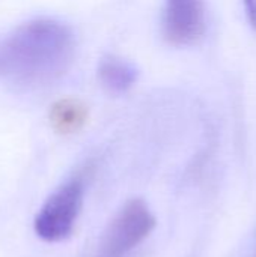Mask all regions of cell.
Here are the masks:
<instances>
[{"instance_id": "8992f818", "label": "cell", "mask_w": 256, "mask_h": 257, "mask_svg": "<svg viewBox=\"0 0 256 257\" xmlns=\"http://www.w3.org/2000/svg\"><path fill=\"white\" fill-rule=\"evenodd\" d=\"M98 78L103 87L112 93H124L137 80V69L118 56H107L98 65Z\"/></svg>"}, {"instance_id": "ba28073f", "label": "cell", "mask_w": 256, "mask_h": 257, "mask_svg": "<svg viewBox=\"0 0 256 257\" xmlns=\"http://www.w3.org/2000/svg\"><path fill=\"white\" fill-rule=\"evenodd\" d=\"M255 257H256V253H255Z\"/></svg>"}, {"instance_id": "3957f363", "label": "cell", "mask_w": 256, "mask_h": 257, "mask_svg": "<svg viewBox=\"0 0 256 257\" xmlns=\"http://www.w3.org/2000/svg\"><path fill=\"white\" fill-rule=\"evenodd\" d=\"M154 227L155 218L143 200L127 202L104 232L98 257H124L146 239Z\"/></svg>"}, {"instance_id": "5b68a950", "label": "cell", "mask_w": 256, "mask_h": 257, "mask_svg": "<svg viewBox=\"0 0 256 257\" xmlns=\"http://www.w3.org/2000/svg\"><path fill=\"white\" fill-rule=\"evenodd\" d=\"M50 123L59 134L68 136L80 131L89 117L86 104L77 98H62L50 108Z\"/></svg>"}, {"instance_id": "6da1fadb", "label": "cell", "mask_w": 256, "mask_h": 257, "mask_svg": "<svg viewBox=\"0 0 256 257\" xmlns=\"http://www.w3.org/2000/svg\"><path fill=\"white\" fill-rule=\"evenodd\" d=\"M74 53L69 27L50 18L29 21L0 41V78L24 86L48 84L68 71Z\"/></svg>"}, {"instance_id": "7a4b0ae2", "label": "cell", "mask_w": 256, "mask_h": 257, "mask_svg": "<svg viewBox=\"0 0 256 257\" xmlns=\"http://www.w3.org/2000/svg\"><path fill=\"white\" fill-rule=\"evenodd\" d=\"M84 196L81 176H74L53 191L39 208L33 229L39 239L45 242H60L66 239L80 215Z\"/></svg>"}, {"instance_id": "52a82bcc", "label": "cell", "mask_w": 256, "mask_h": 257, "mask_svg": "<svg viewBox=\"0 0 256 257\" xmlns=\"http://www.w3.org/2000/svg\"><path fill=\"white\" fill-rule=\"evenodd\" d=\"M244 2H246V8H247V14L250 17V21L256 27V0H244Z\"/></svg>"}, {"instance_id": "277c9868", "label": "cell", "mask_w": 256, "mask_h": 257, "mask_svg": "<svg viewBox=\"0 0 256 257\" xmlns=\"http://www.w3.org/2000/svg\"><path fill=\"white\" fill-rule=\"evenodd\" d=\"M205 30L202 0H166L163 32L172 45L195 44Z\"/></svg>"}]
</instances>
